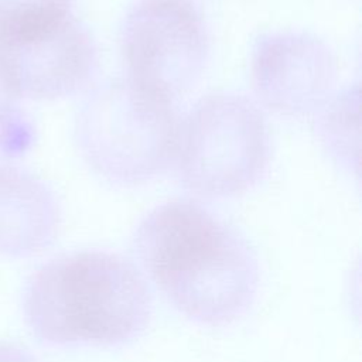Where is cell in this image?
<instances>
[{
    "mask_svg": "<svg viewBox=\"0 0 362 362\" xmlns=\"http://www.w3.org/2000/svg\"><path fill=\"white\" fill-rule=\"evenodd\" d=\"M132 250L165 300L201 325H229L256 300L255 250L235 226L197 201L173 199L153 208L139 222Z\"/></svg>",
    "mask_w": 362,
    "mask_h": 362,
    "instance_id": "6da1fadb",
    "label": "cell"
},
{
    "mask_svg": "<svg viewBox=\"0 0 362 362\" xmlns=\"http://www.w3.org/2000/svg\"><path fill=\"white\" fill-rule=\"evenodd\" d=\"M23 310L34 337L48 346L115 348L146 331L153 298L132 262L106 250H81L35 270Z\"/></svg>",
    "mask_w": 362,
    "mask_h": 362,
    "instance_id": "7a4b0ae2",
    "label": "cell"
},
{
    "mask_svg": "<svg viewBox=\"0 0 362 362\" xmlns=\"http://www.w3.org/2000/svg\"><path fill=\"white\" fill-rule=\"evenodd\" d=\"M180 122L174 100L127 76L115 78L82 102L74 139L95 174L115 185L134 187L174 164Z\"/></svg>",
    "mask_w": 362,
    "mask_h": 362,
    "instance_id": "3957f363",
    "label": "cell"
},
{
    "mask_svg": "<svg viewBox=\"0 0 362 362\" xmlns=\"http://www.w3.org/2000/svg\"><path fill=\"white\" fill-rule=\"evenodd\" d=\"M270 132L249 98L215 92L198 99L180 122L174 158L180 184L205 199L242 195L264 175Z\"/></svg>",
    "mask_w": 362,
    "mask_h": 362,
    "instance_id": "277c9868",
    "label": "cell"
},
{
    "mask_svg": "<svg viewBox=\"0 0 362 362\" xmlns=\"http://www.w3.org/2000/svg\"><path fill=\"white\" fill-rule=\"evenodd\" d=\"M119 42L127 78L174 102L197 83L209 55L208 28L192 0H136Z\"/></svg>",
    "mask_w": 362,
    "mask_h": 362,
    "instance_id": "5b68a950",
    "label": "cell"
},
{
    "mask_svg": "<svg viewBox=\"0 0 362 362\" xmlns=\"http://www.w3.org/2000/svg\"><path fill=\"white\" fill-rule=\"evenodd\" d=\"M99 68L88 28L72 13L0 37V76L17 98L55 100L83 90Z\"/></svg>",
    "mask_w": 362,
    "mask_h": 362,
    "instance_id": "8992f818",
    "label": "cell"
},
{
    "mask_svg": "<svg viewBox=\"0 0 362 362\" xmlns=\"http://www.w3.org/2000/svg\"><path fill=\"white\" fill-rule=\"evenodd\" d=\"M257 99L276 115L301 119L331 96L337 61L331 48L305 31H269L259 35L250 57Z\"/></svg>",
    "mask_w": 362,
    "mask_h": 362,
    "instance_id": "52a82bcc",
    "label": "cell"
},
{
    "mask_svg": "<svg viewBox=\"0 0 362 362\" xmlns=\"http://www.w3.org/2000/svg\"><path fill=\"white\" fill-rule=\"evenodd\" d=\"M61 209L52 189L33 173L0 164V255L28 257L52 245Z\"/></svg>",
    "mask_w": 362,
    "mask_h": 362,
    "instance_id": "ba28073f",
    "label": "cell"
},
{
    "mask_svg": "<svg viewBox=\"0 0 362 362\" xmlns=\"http://www.w3.org/2000/svg\"><path fill=\"white\" fill-rule=\"evenodd\" d=\"M315 136L325 153L342 168H359V86H348L329 98L317 112Z\"/></svg>",
    "mask_w": 362,
    "mask_h": 362,
    "instance_id": "9c48e42d",
    "label": "cell"
},
{
    "mask_svg": "<svg viewBox=\"0 0 362 362\" xmlns=\"http://www.w3.org/2000/svg\"><path fill=\"white\" fill-rule=\"evenodd\" d=\"M74 0H0V37L31 30L71 13Z\"/></svg>",
    "mask_w": 362,
    "mask_h": 362,
    "instance_id": "30bf717a",
    "label": "cell"
},
{
    "mask_svg": "<svg viewBox=\"0 0 362 362\" xmlns=\"http://www.w3.org/2000/svg\"><path fill=\"white\" fill-rule=\"evenodd\" d=\"M34 127L0 76V154L18 157L34 143Z\"/></svg>",
    "mask_w": 362,
    "mask_h": 362,
    "instance_id": "8fae6325",
    "label": "cell"
},
{
    "mask_svg": "<svg viewBox=\"0 0 362 362\" xmlns=\"http://www.w3.org/2000/svg\"><path fill=\"white\" fill-rule=\"evenodd\" d=\"M0 362H37L25 349L11 342H0Z\"/></svg>",
    "mask_w": 362,
    "mask_h": 362,
    "instance_id": "7c38bea8",
    "label": "cell"
}]
</instances>
